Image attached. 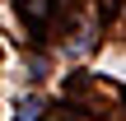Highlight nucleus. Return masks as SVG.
<instances>
[{"instance_id": "obj_1", "label": "nucleus", "mask_w": 126, "mask_h": 121, "mask_svg": "<svg viewBox=\"0 0 126 121\" xmlns=\"http://www.w3.org/2000/svg\"><path fill=\"white\" fill-rule=\"evenodd\" d=\"M37 117H42V98H23L14 112V121H37Z\"/></svg>"}]
</instances>
